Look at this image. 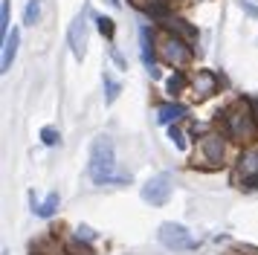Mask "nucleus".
<instances>
[{
    "label": "nucleus",
    "mask_w": 258,
    "mask_h": 255,
    "mask_svg": "<svg viewBox=\"0 0 258 255\" xmlns=\"http://www.w3.org/2000/svg\"><path fill=\"white\" fill-rule=\"evenodd\" d=\"M221 119H223V137H229L238 145H252L258 139V113L244 99L223 107Z\"/></svg>",
    "instance_id": "1"
},
{
    "label": "nucleus",
    "mask_w": 258,
    "mask_h": 255,
    "mask_svg": "<svg viewBox=\"0 0 258 255\" xmlns=\"http://www.w3.org/2000/svg\"><path fill=\"white\" fill-rule=\"evenodd\" d=\"M90 177L93 183L107 185V183H131V174L116 171V151L110 137H96L90 145Z\"/></svg>",
    "instance_id": "2"
},
{
    "label": "nucleus",
    "mask_w": 258,
    "mask_h": 255,
    "mask_svg": "<svg viewBox=\"0 0 258 255\" xmlns=\"http://www.w3.org/2000/svg\"><path fill=\"white\" fill-rule=\"evenodd\" d=\"M154 46H157V58L174 70L186 67L188 61H191V44H188L186 38L168 32V29H163V32L157 35V44Z\"/></svg>",
    "instance_id": "3"
},
{
    "label": "nucleus",
    "mask_w": 258,
    "mask_h": 255,
    "mask_svg": "<svg viewBox=\"0 0 258 255\" xmlns=\"http://www.w3.org/2000/svg\"><path fill=\"white\" fill-rule=\"evenodd\" d=\"M226 139L221 134H206V137L198 142V154H195V162H200L203 168H221L226 165Z\"/></svg>",
    "instance_id": "4"
},
{
    "label": "nucleus",
    "mask_w": 258,
    "mask_h": 255,
    "mask_svg": "<svg viewBox=\"0 0 258 255\" xmlns=\"http://www.w3.org/2000/svg\"><path fill=\"white\" fill-rule=\"evenodd\" d=\"M157 238L163 243L165 249H174V252H183V249H198V241L191 238V232L183 226V223H163L160 232H157Z\"/></svg>",
    "instance_id": "5"
},
{
    "label": "nucleus",
    "mask_w": 258,
    "mask_h": 255,
    "mask_svg": "<svg viewBox=\"0 0 258 255\" xmlns=\"http://www.w3.org/2000/svg\"><path fill=\"white\" fill-rule=\"evenodd\" d=\"M168 197H171V177L168 174H157L142 185V200L151 206H165Z\"/></svg>",
    "instance_id": "6"
},
{
    "label": "nucleus",
    "mask_w": 258,
    "mask_h": 255,
    "mask_svg": "<svg viewBox=\"0 0 258 255\" xmlns=\"http://www.w3.org/2000/svg\"><path fill=\"white\" fill-rule=\"evenodd\" d=\"M235 180L246 188H258V148H249L241 154L235 165Z\"/></svg>",
    "instance_id": "7"
},
{
    "label": "nucleus",
    "mask_w": 258,
    "mask_h": 255,
    "mask_svg": "<svg viewBox=\"0 0 258 255\" xmlns=\"http://www.w3.org/2000/svg\"><path fill=\"white\" fill-rule=\"evenodd\" d=\"M67 41H70L73 55L82 61L84 58V46H87V15H76V21L70 23V32H67Z\"/></svg>",
    "instance_id": "8"
},
{
    "label": "nucleus",
    "mask_w": 258,
    "mask_h": 255,
    "mask_svg": "<svg viewBox=\"0 0 258 255\" xmlns=\"http://www.w3.org/2000/svg\"><path fill=\"white\" fill-rule=\"evenodd\" d=\"M218 76L212 73V70H198L195 76H191V93L198 96V99H209L212 93H218Z\"/></svg>",
    "instance_id": "9"
},
{
    "label": "nucleus",
    "mask_w": 258,
    "mask_h": 255,
    "mask_svg": "<svg viewBox=\"0 0 258 255\" xmlns=\"http://www.w3.org/2000/svg\"><path fill=\"white\" fill-rule=\"evenodd\" d=\"M151 29L148 26H142L140 29V44H142V61H145V67H148V76L151 79H160V70H157V61H154V52H157V46H151Z\"/></svg>",
    "instance_id": "10"
},
{
    "label": "nucleus",
    "mask_w": 258,
    "mask_h": 255,
    "mask_svg": "<svg viewBox=\"0 0 258 255\" xmlns=\"http://www.w3.org/2000/svg\"><path fill=\"white\" fill-rule=\"evenodd\" d=\"M18 46H21V32L12 29V32L3 38V58H0V73H9L12 70V61L18 55Z\"/></svg>",
    "instance_id": "11"
},
{
    "label": "nucleus",
    "mask_w": 258,
    "mask_h": 255,
    "mask_svg": "<svg viewBox=\"0 0 258 255\" xmlns=\"http://www.w3.org/2000/svg\"><path fill=\"white\" fill-rule=\"evenodd\" d=\"M183 116H186V107H183V104H177V102L160 104V107H157V122L165 125V128H171L174 122H180Z\"/></svg>",
    "instance_id": "12"
},
{
    "label": "nucleus",
    "mask_w": 258,
    "mask_h": 255,
    "mask_svg": "<svg viewBox=\"0 0 258 255\" xmlns=\"http://www.w3.org/2000/svg\"><path fill=\"white\" fill-rule=\"evenodd\" d=\"M163 23H165V29H168V32H174V35H180V38H186L188 44L198 38V29H195V26H188V21H183V18H174V15H168Z\"/></svg>",
    "instance_id": "13"
},
{
    "label": "nucleus",
    "mask_w": 258,
    "mask_h": 255,
    "mask_svg": "<svg viewBox=\"0 0 258 255\" xmlns=\"http://www.w3.org/2000/svg\"><path fill=\"white\" fill-rule=\"evenodd\" d=\"M131 3H134L137 9L148 12L151 18H163V21L168 18V6H165L168 0H131Z\"/></svg>",
    "instance_id": "14"
},
{
    "label": "nucleus",
    "mask_w": 258,
    "mask_h": 255,
    "mask_svg": "<svg viewBox=\"0 0 258 255\" xmlns=\"http://www.w3.org/2000/svg\"><path fill=\"white\" fill-rule=\"evenodd\" d=\"M32 203H35V200H32ZM58 203H61L58 192H49L44 203H35V215H38V218H52V215H55V209H58Z\"/></svg>",
    "instance_id": "15"
},
{
    "label": "nucleus",
    "mask_w": 258,
    "mask_h": 255,
    "mask_svg": "<svg viewBox=\"0 0 258 255\" xmlns=\"http://www.w3.org/2000/svg\"><path fill=\"white\" fill-rule=\"evenodd\" d=\"M186 84H188V79H186V76H183V73H174L171 79L165 81V93H168V96L174 99V96H180V93L186 90Z\"/></svg>",
    "instance_id": "16"
},
{
    "label": "nucleus",
    "mask_w": 258,
    "mask_h": 255,
    "mask_svg": "<svg viewBox=\"0 0 258 255\" xmlns=\"http://www.w3.org/2000/svg\"><path fill=\"white\" fill-rule=\"evenodd\" d=\"M119 93H122V84H119L110 73H105V102L107 104H113L119 99Z\"/></svg>",
    "instance_id": "17"
},
{
    "label": "nucleus",
    "mask_w": 258,
    "mask_h": 255,
    "mask_svg": "<svg viewBox=\"0 0 258 255\" xmlns=\"http://www.w3.org/2000/svg\"><path fill=\"white\" fill-rule=\"evenodd\" d=\"M64 252H67V255H96L93 249L87 246V241H82V238L67 241V243H64Z\"/></svg>",
    "instance_id": "18"
},
{
    "label": "nucleus",
    "mask_w": 258,
    "mask_h": 255,
    "mask_svg": "<svg viewBox=\"0 0 258 255\" xmlns=\"http://www.w3.org/2000/svg\"><path fill=\"white\" fill-rule=\"evenodd\" d=\"M38 18H41V0H29L24 9V23L26 26H35Z\"/></svg>",
    "instance_id": "19"
},
{
    "label": "nucleus",
    "mask_w": 258,
    "mask_h": 255,
    "mask_svg": "<svg viewBox=\"0 0 258 255\" xmlns=\"http://www.w3.org/2000/svg\"><path fill=\"white\" fill-rule=\"evenodd\" d=\"M9 9H12V0H0V35L3 38L12 32L9 29Z\"/></svg>",
    "instance_id": "20"
},
{
    "label": "nucleus",
    "mask_w": 258,
    "mask_h": 255,
    "mask_svg": "<svg viewBox=\"0 0 258 255\" xmlns=\"http://www.w3.org/2000/svg\"><path fill=\"white\" fill-rule=\"evenodd\" d=\"M41 142H44V145H49V148H55V145H61V134L52 125L41 128Z\"/></svg>",
    "instance_id": "21"
},
{
    "label": "nucleus",
    "mask_w": 258,
    "mask_h": 255,
    "mask_svg": "<svg viewBox=\"0 0 258 255\" xmlns=\"http://www.w3.org/2000/svg\"><path fill=\"white\" fill-rule=\"evenodd\" d=\"M96 29H99L102 35H105L107 41H113V32H116V26H113V21H110V18L99 15V18H96Z\"/></svg>",
    "instance_id": "22"
},
{
    "label": "nucleus",
    "mask_w": 258,
    "mask_h": 255,
    "mask_svg": "<svg viewBox=\"0 0 258 255\" xmlns=\"http://www.w3.org/2000/svg\"><path fill=\"white\" fill-rule=\"evenodd\" d=\"M168 137H171V142H174L177 148L180 151H186V134H183V131H180V128H168Z\"/></svg>",
    "instance_id": "23"
},
{
    "label": "nucleus",
    "mask_w": 258,
    "mask_h": 255,
    "mask_svg": "<svg viewBox=\"0 0 258 255\" xmlns=\"http://www.w3.org/2000/svg\"><path fill=\"white\" fill-rule=\"evenodd\" d=\"M238 6H241V9L249 15V18H255V21H258V6L252 3V0H238Z\"/></svg>",
    "instance_id": "24"
},
{
    "label": "nucleus",
    "mask_w": 258,
    "mask_h": 255,
    "mask_svg": "<svg viewBox=\"0 0 258 255\" xmlns=\"http://www.w3.org/2000/svg\"><path fill=\"white\" fill-rule=\"evenodd\" d=\"M76 238H82V241H93L96 235H93L90 226H79V229H76Z\"/></svg>",
    "instance_id": "25"
},
{
    "label": "nucleus",
    "mask_w": 258,
    "mask_h": 255,
    "mask_svg": "<svg viewBox=\"0 0 258 255\" xmlns=\"http://www.w3.org/2000/svg\"><path fill=\"white\" fill-rule=\"evenodd\" d=\"M110 58H113V61H116V64H119V67H122V70H125V67H128V64H125V58H122V55H119V52H116V49H110Z\"/></svg>",
    "instance_id": "26"
},
{
    "label": "nucleus",
    "mask_w": 258,
    "mask_h": 255,
    "mask_svg": "<svg viewBox=\"0 0 258 255\" xmlns=\"http://www.w3.org/2000/svg\"><path fill=\"white\" fill-rule=\"evenodd\" d=\"M255 113H258V99H255Z\"/></svg>",
    "instance_id": "27"
}]
</instances>
